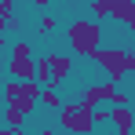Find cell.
I'll return each instance as SVG.
<instances>
[{
	"label": "cell",
	"instance_id": "5",
	"mask_svg": "<svg viewBox=\"0 0 135 135\" xmlns=\"http://www.w3.org/2000/svg\"><path fill=\"white\" fill-rule=\"evenodd\" d=\"M113 88H117L113 80H106V84H88V88L80 91V102H84V106H106Z\"/></svg>",
	"mask_w": 135,
	"mask_h": 135
},
{
	"label": "cell",
	"instance_id": "17",
	"mask_svg": "<svg viewBox=\"0 0 135 135\" xmlns=\"http://www.w3.org/2000/svg\"><path fill=\"white\" fill-rule=\"evenodd\" d=\"M69 4H88V0H69Z\"/></svg>",
	"mask_w": 135,
	"mask_h": 135
},
{
	"label": "cell",
	"instance_id": "4",
	"mask_svg": "<svg viewBox=\"0 0 135 135\" xmlns=\"http://www.w3.org/2000/svg\"><path fill=\"white\" fill-rule=\"evenodd\" d=\"M7 51H11L7 77H11V80H33V44H29V40H15Z\"/></svg>",
	"mask_w": 135,
	"mask_h": 135
},
{
	"label": "cell",
	"instance_id": "6",
	"mask_svg": "<svg viewBox=\"0 0 135 135\" xmlns=\"http://www.w3.org/2000/svg\"><path fill=\"white\" fill-rule=\"evenodd\" d=\"M106 124H113V132H117V135H132L135 110H132V106H113V110H110V120H106Z\"/></svg>",
	"mask_w": 135,
	"mask_h": 135
},
{
	"label": "cell",
	"instance_id": "19",
	"mask_svg": "<svg viewBox=\"0 0 135 135\" xmlns=\"http://www.w3.org/2000/svg\"><path fill=\"white\" fill-rule=\"evenodd\" d=\"M62 135H77V132H62Z\"/></svg>",
	"mask_w": 135,
	"mask_h": 135
},
{
	"label": "cell",
	"instance_id": "12",
	"mask_svg": "<svg viewBox=\"0 0 135 135\" xmlns=\"http://www.w3.org/2000/svg\"><path fill=\"white\" fill-rule=\"evenodd\" d=\"M15 7H18V0H0V18H4V22L15 18Z\"/></svg>",
	"mask_w": 135,
	"mask_h": 135
},
{
	"label": "cell",
	"instance_id": "2",
	"mask_svg": "<svg viewBox=\"0 0 135 135\" xmlns=\"http://www.w3.org/2000/svg\"><path fill=\"white\" fill-rule=\"evenodd\" d=\"M66 40H69V47H73L77 55L91 59V51L102 47V22H95V18H77V22L66 26Z\"/></svg>",
	"mask_w": 135,
	"mask_h": 135
},
{
	"label": "cell",
	"instance_id": "7",
	"mask_svg": "<svg viewBox=\"0 0 135 135\" xmlns=\"http://www.w3.org/2000/svg\"><path fill=\"white\" fill-rule=\"evenodd\" d=\"M110 7H113V22H120L124 29H135V0H110Z\"/></svg>",
	"mask_w": 135,
	"mask_h": 135
},
{
	"label": "cell",
	"instance_id": "3",
	"mask_svg": "<svg viewBox=\"0 0 135 135\" xmlns=\"http://www.w3.org/2000/svg\"><path fill=\"white\" fill-rule=\"evenodd\" d=\"M59 128L62 132H77V135H91L95 132L91 106H84V102H62L59 106Z\"/></svg>",
	"mask_w": 135,
	"mask_h": 135
},
{
	"label": "cell",
	"instance_id": "20",
	"mask_svg": "<svg viewBox=\"0 0 135 135\" xmlns=\"http://www.w3.org/2000/svg\"><path fill=\"white\" fill-rule=\"evenodd\" d=\"M0 84H4V73H0Z\"/></svg>",
	"mask_w": 135,
	"mask_h": 135
},
{
	"label": "cell",
	"instance_id": "8",
	"mask_svg": "<svg viewBox=\"0 0 135 135\" xmlns=\"http://www.w3.org/2000/svg\"><path fill=\"white\" fill-rule=\"evenodd\" d=\"M4 124H7V128H15V132H22V128H26V113L18 110V106H11V102H7V106H4Z\"/></svg>",
	"mask_w": 135,
	"mask_h": 135
},
{
	"label": "cell",
	"instance_id": "11",
	"mask_svg": "<svg viewBox=\"0 0 135 135\" xmlns=\"http://www.w3.org/2000/svg\"><path fill=\"white\" fill-rule=\"evenodd\" d=\"M55 29H59V22H55L51 15H40V22H37V33H40V37H47V33H55Z\"/></svg>",
	"mask_w": 135,
	"mask_h": 135
},
{
	"label": "cell",
	"instance_id": "14",
	"mask_svg": "<svg viewBox=\"0 0 135 135\" xmlns=\"http://www.w3.org/2000/svg\"><path fill=\"white\" fill-rule=\"evenodd\" d=\"M0 55H7V37L0 33Z\"/></svg>",
	"mask_w": 135,
	"mask_h": 135
},
{
	"label": "cell",
	"instance_id": "15",
	"mask_svg": "<svg viewBox=\"0 0 135 135\" xmlns=\"http://www.w3.org/2000/svg\"><path fill=\"white\" fill-rule=\"evenodd\" d=\"M33 4H37V7H40V11H44V7H47V4H51V0H33Z\"/></svg>",
	"mask_w": 135,
	"mask_h": 135
},
{
	"label": "cell",
	"instance_id": "13",
	"mask_svg": "<svg viewBox=\"0 0 135 135\" xmlns=\"http://www.w3.org/2000/svg\"><path fill=\"white\" fill-rule=\"evenodd\" d=\"M0 135H22V132H15V128H7V124H0Z\"/></svg>",
	"mask_w": 135,
	"mask_h": 135
},
{
	"label": "cell",
	"instance_id": "18",
	"mask_svg": "<svg viewBox=\"0 0 135 135\" xmlns=\"http://www.w3.org/2000/svg\"><path fill=\"white\" fill-rule=\"evenodd\" d=\"M0 33H4V18H0Z\"/></svg>",
	"mask_w": 135,
	"mask_h": 135
},
{
	"label": "cell",
	"instance_id": "10",
	"mask_svg": "<svg viewBox=\"0 0 135 135\" xmlns=\"http://www.w3.org/2000/svg\"><path fill=\"white\" fill-rule=\"evenodd\" d=\"M88 4H91V18H95V22H106V18L113 15L110 0H88Z\"/></svg>",
	"mask_w": 135,
	"mask_h": 135
},
{
	"label": "cell",
	"instance_id": "16",
	"mask_svg": "<svg viewBox=\"0 0 135 135\" xmlns=\"http://www.w3.org/2000/svg\"><path fill=\"white\" fill-rule=\"evenodd\" d=\"M40 135H59V132H55V128H40Z\"/></svg>",
	"mask_w": 135,
	"mask_h": 135
},
{
	"label": "cell",
	"instance_id": "9",
	"mask_svg": "<svg viewBox=\"0 0 135 135\" xmlns=\"http://www.w3.org/2000/svg\"><path fill=\"white\" fill-rule=\"evenodd\" d=\"M37 102H40L44 110H59V106H62V95H59V88H40Z\"/></svg>",
	"mask_w": 135,
	"mask_h": 135
},
{
	"label": "cell",
	"instance_id": "1",
	"mask_svg": "<svg viewBox=\"0 0 135 135\" xmlns=\"http://www.w3.org/2000/svg\"><path fill=\"white\" fill-rule=\"evenodd\" d=\"M91 62L106 73V80L120 84L128 73H135V51L132 47H95L91 51Z\"/></svg>",
	"mask_w": 135,
	"mask_h": 135
}]
</instances>
